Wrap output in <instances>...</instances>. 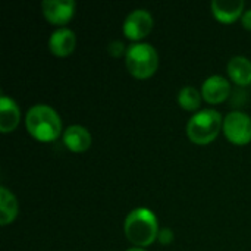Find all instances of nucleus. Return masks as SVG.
I'll return each mask as SVG.
<instances>
[{"instance_id": "nucleus-14", "label": "nucleus", "mask_w": 251, "mask_h": 251, "mask_svg": "<svg viewBox=\"0 0 251 251\" xmlns=\"http://www.w3.org/2000/svg\"><path fill=\"white\" fill-rule=\"evenodd\" d=\"M18 215L16 197L6 188L0 187V225L10 224Z\"/></svg>"}, {"instance_id": "nucleus-16", "label": "nucleus", "mask_w": 251, "mask_h": 251, "mask_svg": "<svg viewBox=\"0 0 251 251\" xmlns=\"http://www.w3.org/2000/svg\"><path fill=\"white\" fill-rule=\"evenodd\" d=\"M107 51H109L112 56H121L124 51L126 53L124 43H122V41H119V40H113V41H110V43H109V46H107Z\"/></svg>"}, {"instance_id": "nucleus-8", "label": "nucleus", "mask_w": 251, "mask_h": 251, "mask_svg": "<svg viewBox=\"0 0 251 251\" xmlns=\"http://www.w3.org/2000/svg\"><path fill=\"white\" fill-rule=\"evenodd\" d=\"M231 93V85L222 75L209 76L201 85V94L209 103H221Z\"/></svg>"}, {"instance_id": "nucleus-2", "label": "nucleus", "mask_w": 251, "mask_h": 251, "mask_svg": "<svg viewBox=\"0 0 251 251\" xmlns=\"http://www.w3.org/2000/svg\"><path fill=\"white\" fill-rule=\"evenodd\" d=\"M125 235L138 247L151 244L159 235L157 219L154 213L146 207H137L129 212L125 219Z\"/></svg>"}, {"instance_id": "nucleus-7", "label": "nucleus", "mask_w": 251, "mask_h": 251, "mask_svg": "<svg viewBox=\"0 0 251 251\" xmlns=\"http://www.w3.org/2000/svg\"><path fill=\"white\" fill-rule=\"evenodd\" d=\"M44 16L53 24L68 22L75 12L74 0H43L41 3Z\"/></svg>"}, {"instance_id": "nucleus-17", "label": "nucleus", "mask_w": 251, "mask_h": 251, "mask_svg": "<svg viewBox=\"0 0 251 251\" xmlns=\"http://www.w3.org/2000/svg\"><path fill=\"white\" fill-rule=\"evenodd\" d=\"M157 238L160 240L162 244H169V243L174 240V232H172V229H169V228H163V229L159 231Z\"/></svg>"}, {"instance_id": "nucleus-1", "label": "nucleus", "mask_w": 251, "mask_h": 251, "mask_svg": "<svg viewBox=\"0 0 251 251\" xmlns=\"http://www.w3.org/2000/svg\"><path fill=\"white\" fill-rule=\"evenodd\" d=\"M26 128L40 141H53L59 137L62 121L57 112L47 104H35L26 112Z\"/></svg>"}, {"instance_id": "nucleus-4", "label": "nucleus", "mask_w": 251, "mask_h": 251, "mask_svg": "<svg viewBox=\"0 0 251 251\" xmlns=\"http://www.w3.org/2000/svg\"><path fill=\"white\" fill-rule=\"evenodd\" d=\"M125 62L128 71L138 76L147 78L154 74L159 63V56L156 49L149 43H134L126 49Z\"/></svg>"}, {"instance_id": "nucleus-13", "label": "nucleus", "mask_w": 251, "mask_h": 251, "mask_svg": "<svg viewBox=\"0 0 251 251\" xmlns=\"http://www.w3.org/2000/svg\"><path fill=\"white\" fill-rule=\"evenodd\" d=\"M228 74L240 85L251 82V62L246 56H234L228 62Z\"/></svg>"}, {"instance_id": "nucleus-19", "label": "nucleus", "mask_w": 251, "mask_h": 251, "mask_svg": "<svg viewBox=\"0 0 251 251\" xmlns=\"http://www.w3.org/2000/svg\"><path fill=\"white\" fill-rule=\"evenodd\" d=\"M126 251H146L144 249H141V247H134V249H129V250Z\"/></svg>"}, {"instance_id": "nucleus-10", "label": "nucleus", "mask_w": 251, "mask_h": 251, "mask_svg": "<svg viewBox=\"0 0 251 251\" xmlns=\"http://www.w3.org/2000/svg\"><path fill=\"white\" fill-rule=\"evenodd\" d=\"M63 141L72 151H84L91 146V134L82 125H71L63 132Z\"/></svg>"}, {"instance_id": "nucleus-12", "label": "nucleus", "mask_w": 251, "mask_h": 251, "mask_svg": "<svg viewBox=\"0 0 251 251\" xmlns=\"http://www.w3.org/2000/svg\"><path fill=\"white\" fill-rule=\"evenodd\" d=\"M244 9L243 0H213L212 10L213 15L222 22H232L237 19Z\"/></svg>"}, {"instance_id": "nucleus-6", "label": "nucleus", "mask_w": 251, "mask_h": 251, "mask_svg": "<svg viewBox=\"0 0 251 251\" xmlns=\"http://www.w3.org/2000/svg\"><path fill=\"white\" fill-rule=\"evenodd\" d=\"M153 28V16L146 9L132 10L124 22V32L131 40H140L146 37Z\"/></svg>"}, {"instance_id": "nucleus-11", "label": "nucleus", "mask_w": 251, "mask_h": 251, "mask_svg": "<svg viewBox=\"0 0 251 251\" xmlns=\"http://www.w3.org/2000/svg\"><path fill=\"white\" fill-rule=\"evenodd\" d=\"M21 119V112L18 104L7 96L0 99V131L9 132L16 128Z\"/></svg>"}, {"instance_id": "nucleus-5", "label": "nucleus", "mask_w": 251, "mask_h": 251, "mask_svg": "<svg viewBox=\"0 0 251 251\" xmlns=\"http://www.w3.org/2000/svg\"><path fill=\"white\" fill-rule=\"evenodd\" d=\"M224 132L234 144H247L251 141V118L240 110L229 112L224 119Z\"/></svg>"}, {"instance_id": "nucleus-18", "label": "nucleus", "mask_w": 251, "mask_h": 251, "mask_svg": "<svg viewBox=\"0 0 251 251\" xmlns=\"http://www.w3.org/2000/svg\"><path fill=\"white\" fill-rule=\"evenodd\" d=\"M241 22L246 28L251 29V9H247L246 12H243V16H241Z\"/></svg>"}, {"instance_id": "nucleus-15", "label": "nucleus", "mask_w": 251, "mask_h": 251, "mask_svg": "<svg viewBox=\"0 0 251 251\" xmlns=\"http://www.w3.org/2000/svg\"><path fill=\"white\" fill-rule=\"evenodd\" d=\"M178 101H179V104L184 109H187V110H196L200 106V101H201L200 91L197 88L191 87V85H185L178 93Z\"/></svg>"}, {"instance_id": "nucleus-3", "label": "nucleus", "mask_w": 251, "mask_h": 251, "mask_svg": "<svg viewBox=\"0 0 251 251\" xmlns=\"http://www.w3.org/2000/svg\"><path fill=\"white\" fill-rule=\"evenodd\" d=\"M222 115L215 109H203L197 112L187 124V134L196 144H207L213 141L222 128Z\"/></svg>"}, {"instance_id": "nucleus-9", "label": "nucleus", "mask_w": 251, "mask_h": 251, "mask_svg": "<svg viewBox=\"0 0 251 251\" xmlns=\"http://www.w3.org/2000/svg\"><path fill=\"white\" fill-rule=\"evenodd\" d=\"M75 32L69 28H57L49 38L50 50L57 56H66L75 49Z\"/></svg>"}]
</instances>
